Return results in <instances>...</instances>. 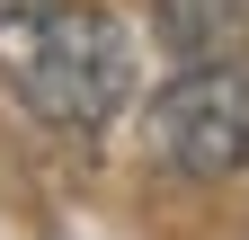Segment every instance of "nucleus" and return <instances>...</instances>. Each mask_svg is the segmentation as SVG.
Here are the masks:
<instances>
[{"mask_svg": "<svg viewBox=\"0 0 249 240\" xmlns=\"http://www.w3.org/2000/svg\"><path fill=\"white\" fill-rule=\"evenodd\" d=\"M151 152L178 178H231L249 169V63H187L151 98Z\"/></svg>", "mask_w": 249, "mask_h": 240, "instance_id": "nucleus-2", "label": "nucleus"}, {"mask_svg": "<svg viewBox=\"0 0 249 240\" xmlns=\"http://www.w3.org/2000/svg\"><path fill=\"white\" fill-rule=\"evenodd\" d=\"M0 9H27V0H0Z\"/></svg>", "mask_w": 249, "mask_h": 240, "instance_id": "nucleus-4", "label": "nucleus"}, {"mask_svg": "<svg viewBox=\"0 0 249 240\" xmlns=\"http://www.w3.org/2000/svg\"><path fill=\"white\" fill-rule=\"evenodd\" d=\"M240 27V0H160V36L178 53H223Z\"/></svg>", "mask_w": 249, "mask_h": 240, "instance_id": "nucleus-3", "label": "nucleus"}, {"mask_svg": "<svg viewBox=\"0 0 249 240\" xmlns=\"http://www.w3.org/2000/svg\"><path fill=\"white\" fill-rule=\"evenodd\" d=\"M0 71L45 125H107L134 98V36L107 9H36L0 36Z\"/></svg>", "mask_w": 249, "mask_h": 240, "instance_id": "nucleus-1", "label": "nucleus"}]
</instances>
